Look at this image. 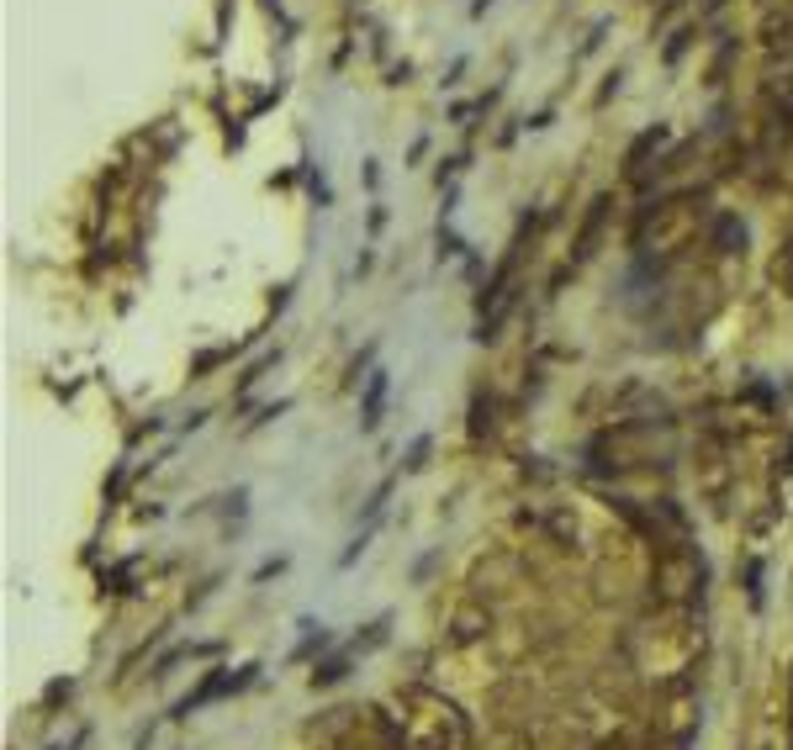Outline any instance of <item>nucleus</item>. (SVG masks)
I'll return each mask as SVG.
<instances>
[{"mask_svg": "<svg viewBox=\"0 0 793 750\" xmlns=\"http://www.w3.org/2000/svg\"><path fill=\"white\" fill-rule=\"evenodd\" d=\"M688 37H693V32H677V37H672V48H667V64H677V59H682V48H688Z\"/></svg>", "mask_w": 793, "mask_h": 750, "instance_id": "nucleus-2", "label": "nucleus"}, {"mask_svg": "<svg viewBox=\"0 0 793 750\" xmlns=\"http://www.w3.org/2000/svg\"><path fill=\"white\" fill-rule=\"evenodd\" d=\"M381 402H386V370H371V386H365V418H360V428H376V423H381Z\"/></svg>", "mask_w": 793, "mask_h": 750, "instance_id": "nucleus-1", "label": "nucleus"}]
</instances>
